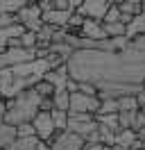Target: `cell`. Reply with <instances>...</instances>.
<instances>
[{
    "label": "cell",
    "mask_w": 145,
    "mask_h": 150,
    "mask_svg": "<svg viewBox=\"0 0 145 150\" xmlns=\"http://www.w3.org/2000/svg\"><path fill=\"white\" fill-rule=\"evenodd\" d=\"M39 103L41 98L27 89L23 93H18L16 98L7 100V112H5V125H11V127H18L23 123H32L36 114H39Z\"/></svg>",
    "instance_id": "cell-1"
},
{
    "label": "cell",
    "mask_w": 145,
    "mask_h": 150,
    "mask_svg": "<svg viewBox=\"0 0 145 150\" xmlns=\"http://www.w3.org/2000/svg\"><path fill=\"white\" fill-rule=\"evenodd\" d=\"M16 21H18V25H23L27 32H39L43 28V14L39 11L34 0H25L23 9L16 14Z\"/></svg>",
    "instance_id": "cell-2"
},
{
    "label": "cell",
    "mask_w": 145,
    "mask_h": 150,
    "mask_svg": "<svg viewBox=\"0 0 145 150\" xmlns=\"http://www.w3.org/2000/svg\"><path fill=\"white\" fill-rule=\"evenodd\" d=\"M111 5H113V2H107V0H82L77 14L84 16V18H89V21H100V23H102V18L107 16V11H109Z\"/></svg>",
    "instance_id": "cell-3"
},
{
    "label": "cell",
    "mask_w": 145,
    "mask_h": 150,
    "mask_svg": "<svg viewBox=\"0 0 145 150\" xmlns=\"http://www.w3.org/2000/svg\"><path fill=\"white\" fill-rule=\"evenodd\" d=\"M32 125H34L36 139L43 141V143L57 132V130H54V123H52V116H50V114H43V112H39L34 118H32Z\"/></svg>",
    "instance_id": "cell-4"
},
{
    "label": "cell",
    "mask_w": 145,
    "mask_h": 150,
    "mask_svg": "<svg viewBox=\"0 0 145 150\" xmlns=\"http://www.w3.org/2000/svg\"><path fill=\"white\" fill-rule=\"evenodd\" d=\"M68 77H70V73H68V64L59 66V68H52V71H48V73L43 75V80H45V82H50L57 91H61L63 86H66Z\"/></svg>",
    "instance_id": "cell-5"
},
{
    "label": "cell",
    "mask_w": 145,
    "mask_h": 150,
    "mask_svg": "<svg viewBox=\"0 0 145 150\" xmlns=\"http://www.w3.org/2000/svg\"><path fill=\"white\" fill-rule=\"evenodd\" d=\"M116 7L122 16H132V18H136V16L143 14V2H141V0H118Z\"/></svg>",
    "instance_id": "cell-6"
},
{
    "label": "cell",
    "mask_w": 145,
    "mask_h": 150,
    "mask_svg": "<svg viewBox=\"0 0 145 150\" xmlns=\"http://www.w3.org/2000/svg\"><path fill=\"white\" fill-rule=\"evenodd\" d=\"M14 141H16V127L2 123V125H0V150H7Z\"/></svg>",
    "instance_id": "cell-7"
},
{
    "label": "cell",
    "mask_w": 145,
    "mask_h": 150,
    "mask_svg": "<svg viewBox=\"0 0 145 150\" xmlns=\"http://www.w3.org/2000/svg\"><path fill=\"white\" fill-rule=\"evenodd\" d=\"M136 141H138V134H136L134 130H118V132H116V146L132 148Z\"/></svg>",
    "instance_id": "cell-8"
},
{
    "label": "cell",
    "mask_w": 145,
    "mask_h": 150,
    "mask_svg": "<svg viewBox=\"0 0 145 150\" xmlns=\"http://www.w3.org/2000/svg\"><path fill=\"white\" fill-rule=\"evenodd\" d=\"M32 91H34V93L39 96L41 100H43V98H52V96L57 93V89H54L50 82H45V80H39V82L32 86Z\"/></svg>",
    "instance_id": "cell-9"
},
{
    "label": "cell",
    "mask_w": 145,
    "mask_h": 150,
    "mask_svg": "<svg viewBox=\"0 0 145 150\" xmlns=\"http://www.w3.org/2000/svg\"><path fill=\"white\" fill-rule=\"evenodd\" d=\"M50 116H52V123H54V130H57V132H66V130H68V112L52 109Z\"/></svg>",
    "instance_id": "cell-10"
},
{
    "label": "cell",
    "mask_w": 145,
    "mask_h": 150,
    "mask_svg": "<svg viewBox=\"0 0 145 150\" xmlns=\"http://www.w3.org/2000/svg\"><path fill=\"white\" fill-rule=\"evenodd\" d=\"M141 107L136 103V96H122L118 98V114L120 112H138Z\"/></svg>",
    "instance_id": "cell-11"
},
{
    "label": "cell",
    "mask_w": 145,
    "mask_h": 150,
    "mask_svg": "<svg viewBox=\"0 0 145 150\" xmlns=\"http://www.w3.org/2000/svg\"><path fill=\"white\" fill-rule=\"evenodd\" d=\"M52 103H54V109H59V112H68V107H70V93H66V91H57L52 96Z\"/></svg>",
    "instance_id": "cell-12"
},
{
    "label": "cell",
    "mask_w": 145,
    "mask_h": 150,
    "mask_svg": "<svg viewBox=\"0 0 145 150\" xmlns=\"http://www.w3.org/2000/svg\"><path fill=\"white\" fill-rule=\"evenodd\" d=\"M134 118H136V112H120L118 114V127L120 130H132Z\"/></svg>",
    "instance_id": "cell-13"
},
{
    "label": "cell",
    "mask_w": 145,
    "mask_h": 150,
    "mask_svg": "<svg viewBox=\"0 0 145 150\" xmlns=\"http://www.w3.org/2000/svg\"><path fill=\"white\" fill-rule=\"evenodd\" d=\"M20 48L23 50H36V32H23L20 34Z\"/></svg>",
    "instance_id": "cell-14"
},
{
    "label": "cell",
    "mask_w": 145,
    "mask_h": 150,
    "mask_svg": "<svg viewBox=\"0 0 145 150\" xmlns=\"http://www.w3.org/2000/svg\"><path fill=\"white\" fill-rule=\"evenodd\" d=\"M16 139H36V134H34V125L32 123H23V125H18L16 127Z\"/></svg>",
    "instance_id": "cell-15"
},
{
    "label": "cell",
    "mask_w": 145,
    "mask_h": 150,
    "mask_svg": "<svg viewBox=\"0 0 145 150\" xmlns=\"http://www.w3.org/2000/svg\"><path fill=\"white\" fill-rule=\"evenodd\" d=\"M102 23L104 25H111V23H120V11H118V7H116V2L109 7V11H107V16L102 18Z\"/></svg>",
    "instance_id": "cell-16"
},
{
    "label": "cell",
    "mask_w": 145,
    "mask_h": 150,
    "mask_svg": "<svg viewBox=\"0 0 145 150\" xmlns=\"http://www.w3.org/2000/svg\"><path fill=\"white\" fill-rule=\"evenodd\" d=\"M18 21H16V14H0V30H9L11 25H16Z\"/></svg>",
    "instance_id": "cell-17"
},
{
    "label": "cell",
    "mask_w": 145,
    "mask_h": 150,
    "mask_svg": "<svg viewBox=\"0 0 145 150\" xmlns=\"http://www.w3.org/2000/svg\"><path fill=\"white\" fill-rule=\"evenodd\" d=\"M77 93L91 96V98H98V86H95V84H89V82H80V91H77Z\"/></svg>",
    "instance_id": "cell-18"
},
{
    "label": "cell",
    "mask_w": 145,
    "mask_h": 150,
    "mask_svg": "<svg viewBox=\"0 0 145 150\" xmlns=\"http://www.w3.org/2000/svg\"><path fill=\"white\" fill-rule=\"evenodd\" d=\"M54 109V103H52V98H43L41 103H39V112H43V114H50Z\"/></svg>",
    "instance_id": "cell-19"
},
{
    "label": "cell",
    "mask_w": 145,
    "mask_h": 150,
    "mask_svg": "<svg viewBox=\"0 0 145 150\" xmlns=\"http://www.w3.org/2000/svg\"><path fill=\"white\" fill-rule=\"evenodd\" d=\"M82 150H111L107 146H102V143H84V148Z\"/></svg>",
    "instance_id": "cell-20"
},
{
    "label": "cell",
    "mask_w": 145,
    "mask_h": 150,
    "mask_svg": "<svg viewBox=\"0 0 145 150\" xmlns=\"http://www.w3.org/2000/svg\"><path fill=\"white\" fill-rule=\"evenodd\" d=\"M5 112H7V100H2V103H0V125L5 123Z\"/></svg>",
    "instance_id": "cell-21"
},
{
    "label": "cell",
    "mask_w": 145,
    "mask_h": 150,
    "mask_svg": "<svg viewBox=\"0 0 145 150\" xmlns=\"http://www.w3.org/2000/svg\"><path fill=\"white\" fill-rule=\"evenodd\" d=\"M111 150H132V148H122V146H113Z\"/></svg>",
    "instance_id": "cell-22"
},
{
    "label": "cell",
    "mask_w": 145,
    "mask_h": 150,
    "mask_svg": "<svg viewBox=\"0 0 145 150\" xmlns=\"http://www.w3.org/2000/svg\"><path fill=\"white\" fill-rule=\"evenodd\" d=\"M2 100H5V96H2V91H0V103H2Z\"/></svg>",
    "instance_id": "cell-23"
},
{
    "label": "cell",
    "mask_w": 145,
    "mask_h": 150,
    "mask_svg": "<svg viewBox=\"0 0 145 150\" xmlns=\"http://www.w3.org/2000/svg\"><path fill=\"white\" fill-rule=\"evenodd\" d=\"M141 150H145V141H143V148H141Z\"/></svg>",
    "instance_id": "cell-24"
}]
</instances>
